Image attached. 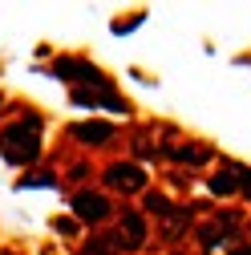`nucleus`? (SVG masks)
Wrapping results in <instances>:
<instances>
[{
	"label": "nucleus",
	"mask_w": 251,
	"mask_h": 255,
	"mask_svg": "<svg viewBox=\"0 0 251 255\" xmlns=\"http://www.w3.org/2000/svg\"><path fill=\"white\" fill-rule=\"evenodd\" d=\"M110 199L106 195H98V190H81V195L73 199V215L81 219V223H102V219H110Z\"/></svg>",
	"instance_id": "20e7f679"
},
{
	"label": "nucleus",
	"mask_w": 251,
	"mask_h": 255,
	"mask_svg": "<svg viewBox=\"0 0 251 255\" xmlns=\"http://www.w3.org/2000/svg\"><path fill=\"white\" fill-rule=\"evenodd\" d=\"M106 186L110 190H122V195L146 190V170L138 162H114V166H106Z\"/></svg>",
	"instance_id": "7ed1b4c3"
},
{
	"label": "nucleus",
	"mask_w": 251,
	"mask_h": 255,
	"mask_svg": "<svg viewBox=\"0 0 251 255\" xmlns=\"http://www.w3.org/2000/svg\"><path fill=\"white\" fill-rule=\"evenodd\" d=\"M235 223H239L235 215H219L215 223H207V227H199V243H203L207 251H215V247H219V239L227 235V227H235Z\"/></svg>",
	"instance_id": "9d476101"
},
{
	"label": "nucleus",
	"mask_w": 251,
	"mask_h": 255,
	"mask_svg": "<svg viewBox=\"0 0 251 255\" xmlns=\"http://www.w3.org/2000/svg\"><path fill=\"white\" fill-rule=\"evenodd\" d=\"M69 134H73L81 146H106V142L114 138V126H110V122H77V126H69Z\"/></svg>",
	"instance_id": "423d86ee"
},
{
	"label": "nucleus",
	"mask_w": 251,
	"mask_h": 255,
	"mask_svg": "<svg viewBox=\"0 0 251 255\" xmlns=\"http://www.w3.org/2000/svg\"><path fill=\"white\" fill-rule=\"evenodd\" d=\"M53 73H57L61 81H85L89 89H114L102 69H93L89 61H77V57H61L57 65H53Z\"/></svg>",
	"instance_id": "f03ea898"
},
{
	"label": "nucleus",
	"mask_w": 251,
	"mask_h": 255,
	"mask_svg": "<svg viewBox=\"0 0 251 255\" xmlns=\"http://www.w3.org/2000/svg\"><path fill=\"white\" fill-rule=\"evenodd\" d=\"M239 190H243V195H247V199H251V170H247V174H243V186H239Z\"/></svg>",
	"instance_id": "4468645a"
},
{
	"label": "nucleus",
	"mask_w": 251,
	"mask_h": 255,
	"mask_svg": "<svg viewBox=\"0 0 251 255\" xmlns=\"http://www.w3.org/2000/svg\"><path fill=\"white\" fill-rule=\"evenodd\" d=\"M191 219H195V207H170V211L158 219L162 239H182V231L191 227Z\"/></svg>",
	"instance_id": "0eeeda50"
},
{
	"label": "nucleus",
	"mask_w": 251,
	"mask_h": 255,
	"mask_svg": "<svg viewBox=\"0 0 251 255\" xmlns=\"http://www.w3.org/2000/svg\"><path fill=\"white\" fill-rule=\"evenodd\" d=\"M146 211H150V215H158V219H162V215L170 211V199L162 195V190H150V195H146Z\"/></svg>",
	"instance_id": "9b49d317"
},
{
	"label": "nucleus",
	"mask_w": 251,
	"mask_h": 255,
	"mask_svg": "<svg viewBox=\"0 0 251 255\" xmlns=\"http://www.w3.org/2000/svg\"><path fill=\"white\" fill-rule=\"evenodd\" d=\"M142 243H146V219H142V215H122V223H118V235H114V247L138 251Z\"/></svg>",
	"instance_id": "39448f33"
},
{
	"label": "nucleus",
	"mask_w": 251,
	"mask_h": 255,
	"mask_svg": "<svg viewBox=\"0 0 251 255\" xmlns=\"http://www.w3.org/2000/svg\"><path fill=\"white\" fill-rule=\"evenodd\" d=\"M231 255H251V247H235V251H231Z\"/></svg>",
	"instance_id": "2eb2a0df"
},
{
	"label": "nucleus",
	"mask_w": 251,
	"mask_h": 255,
	"mask_svg": "<svg viewBox=\"0 0 251 255\" xmlns=\"http://www.w3.org/2000/svg\"><path fill=\"white\" fill-rule=\"evenodd\" d=\"M243 166H235V162H227L223 170H219V174H211V190H215V195H235V190L243 186Z\"/></svg>",
	"instance_id": "1a4fd4ad"
},
{
	"label": "nucleus",
	"mask_w": 251,
	"mask_h": 255,
	"mask_svg": "<svg viewBox=\"0 0 251 255\" xmlns=\"http://www.w3.org/2000/svg\"><path fill=\"white\" fill-rule=\"evenodd\" d=\"M81 255H114V235H106V239H89V243L81 247Z\"/></svg>",
	"instance_id": "f8f14e48"
},
{
	"label": "nucleus",
	"mask_w": 251,
	"mask_h": 255,
	"mask_svg": "<svg viewBox=\"0 0 251 255\" xmlns=\"http://www.w3.org/2000/svg\"><path fill=\"white\" fill-rule=\"evenodd\" d=\"M166 158H174V162H191V166H203V162H211V146H207V142L166 146Z\"/></svg>",
	"instance_id": "6e6552de"
},
{
	"label": "nucleus",
	"mask_w": 251,
	"mask_h": 255,
	"mask_svg": "<svg viewBox=\"0 0 251 255\" xmlns=\"http://www.w3.org/2000/svg\"><path fill=\"white\" fill-rule=\"evenodd\" d=\"M0 255H16V251H8V247H4V251H0Z\"/></svg>",
	"instance_id": "dca6fc26"
},
{
	"label": "nucleus",
	"mask_w": 251,
	"mask_h": 255,
	"mask_svg": "<svg viewBox=\"0 0 251 255\" xmlns=\"http://www.w3.org/2000/svg\"><path fill=\"white\" fill-rule=\"evenodd\" d=\"M0 154H4V162L12 166H28L41 158V118H20L12 126L0 130Z\"/></svg>",
	"instance_id": "f257e3e1"
},
{
	"label": "nucleus",
	"mask_w": 251,
	"mask_h": 255,
	"mask_svg": "<svg viewBox=\"0 0 251 255\" xmlns=\"http://www.w3.org/2000/svg\"><path fill=\"white\" fill-rule=\"evenodd\" d=\"M53 231H57V235H77V223H73V219H57Z\"/></svg>",
	"instance_id": "ddd939ff"
}]
</instances>
